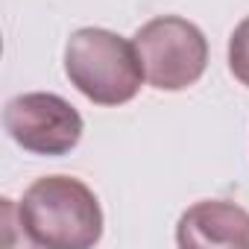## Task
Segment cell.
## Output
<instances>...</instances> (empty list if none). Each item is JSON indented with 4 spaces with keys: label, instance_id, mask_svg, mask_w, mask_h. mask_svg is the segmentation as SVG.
Instances as JSON below:
<instances>
[{
    "label": "cell",
    "instance_id": "277c9868",
    "mask_svg": "<svg viewBox=\"0 0 249 249\" xmlns=\"http://www.w3.org/2000/svg\"><path fill=\"white\" fill-rule=\"evenodd\" d=\"M3 129L33 156H68L85 132L82 114L59 94H18L3 108Z\"/></svg>",
    "mask_w": 249,
    "mask_h": 249
},
{
    "label": "cell",
    "instance_id": "7a4b0ae2",
    "mask_svg": "<svg viewBox=\"0 0 249 249\" xmlns=\"http://www.w3.org/2000/svg\"><path fill=\"white\" fill-rule=\"evenodd\" d=\"M65 73L71 85L97 106H123L135 100L147 79L135 41L103 27H82L68 38Z\"/></svg>",
    "mask_w": 249,
    "mask_h": 249
},
{
    "label": "cell",
    "instance_id": "8992f818",
    "mask_svg": "<svg viewBox=\"0 0 249 249\" xmlns=\"http://www.w3.org/2000/svg\"><path fill=\"white\" fill-rule=\"evenodd\" d=\"M229 71L234 73L237 82L249 88V15L234 27L229 38Z\"/></svg>",
    "mask_w": 249,
    "mask_h": 249
},
{
    "label": "cell",
    "instance_id": "3957f363",
    "mask_svg": "<svg viewBox=\"0 0 249 249\" xmlns=\"http://www.w3.org/2000/svg\"><path fill=\"white\" fill-rule=\"evenodd\" d=\"M132 41L147 82L159 91H185L196 85L208 68V38L196 24L179 15L147 21Z\"/></svg>",
    "mask_w": 249,
    "mask_h": 249
},
{
    "label": "cell",
    "instance_id": "5b68a950",
    "mask_svg": "<svg viewBox=\"0 0 249 249\" xmlns=\"http://www.w3.org/2000/svg\"><path fill=\"white\" fill-rule=\"evenodd\" d=\"M176 243L194 246H240L249 249V211L229 199L194 202L176 223Z\"/></svg>",
    "mask_w": 249,
    "mask_h": 249
},
{
    "label": "cell",
    "instance_id": "6da1fadb",
    "mask_svg": "<svg viewBox=\"0 0 249 249\" xmlns=\"http://www.w3.org/2000/svg\"><path fill=\"white\" fill-rule=\"evenodd\" d=\"M18 220L33 246L88 249L103 237L100 199L73 176L36 179L18 205Z\"/></svg>",
    "mask_w": 249,
    "mask_h": 249
}]
</instances>
